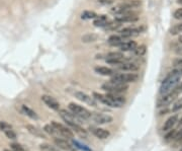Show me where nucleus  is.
Wrapping results in <instances>:
<instances>
[{
	"label": "nucleus",
	"mask_w": 182,
	"mask_h": 151,
	"mask_svg": "<svg viewBox=\"0 0 182 151\" xmlns=\"http://www.w3.org/2000/svg\"><path fill=\"white\" fill-rule=\"evenodd\" d=\"M124 38H122L121 36H115V34H114V36L109 37L108 44L111 46H117L118 47L121 43H124Z\"/></svg>",
	"instance_id": "obj_23"
},
{
	"label": "nucleus",
	"mask_w": 182,
	"mask_h": 151,
	"mask_svg": "<svg viewBox=\"0 0 182 151\" xmlns=\"http://www.w3.org/2000/svg\"><path fill=\"white\" fill-rule=\"evenodd\" d=\"M178 125H179V126H180V125H182V118H181L180 120H179V122H178Z\"/></svg>",
	"instance_id": "obj_43"
},
{
	"label": "nucleus",
	"mask_w": 182,
	"mask_h": 151,
	"mask_svg": "<svg viewBox=\"0 0 182 151\" xmlns=\"http://www.w3.org/2000/svg\"><path fill=\"white\" fill-rule=\"evenodd\" d=\"M92 133L95 137H97L98 139H106V138L109 137V133L108 130H105V129H102V128H92Z\"/></svg>",
	"instance_id": "obj_15"
},
{
	"label": "nucleus",
	"mask_w": 182,
	"mask_h": 151,
	"mask_svg": "<svg viewBox=\"0 0 182 151\" xmlns=\"http://www.w3.org/2000/svg\"><path fill=\"white\" fill-rule=\"evenodd\" d=\"M178 40H179V42L182 44V34H181V36H179V39H178Z\"/></svg>",
	"instance_id": "obj_42"
},
{
	"label": "nucleus",
	"mask_w": 182,
	"mask_h": 151,
	"mask_svg": "<svg viewBox=\"0 0 182 151\" xmlns=\"http://www.w3.org/2000/svg\"><path fill=\"white\" fill-rule=\"evenodd\" d=\"M138 20H139V17L134 12H127V13L121 14L120 16L115 17V20L118 23H135Z\"/></svg>",
	"instance_id": "obj_12"
},
{
	"label": "nucleus",
	"mask_w": 182,
	"mask_h": 151,
	"mask_svg": "<svg viewBox=\"0 0 182 151\" xmlns=\"http://www.w3.org/2000/svg\"><path fill=\"white\" fill-rule=\"evenodd\" d=\"M108 64L111 65H120L121 63H124V60H118V59H106L105 60Z\"/></svg>",
	"instance_id": "obj_33"
},
{
	"label": "nucleus",
	"mask_w": 182,
	"mask_h": 151,
	"mask_svg": "<svg viewBox=\"0 0 182 151\" xmlns=\"http://www.w3.org/2000/svg\"><path fill=\"white\" fill-rule=\"evenodd\" d=\"M181 77H182V73L180 70L172 71L162 82L161 87H160V94L162 96H164L166 94L170 93L171 91H173L177 87L178 84H179Z\"/></svg>",
	"instance_id": "obj_1"
},
{
	"label": "nucleus",
	"mask_w": 182,
	"mask_h": 151,
	"mask_svg": "<svg viewBox=\"0 0 182 151\" xmlns=\"http://www.w3.org/2000/svg\"><path fill=\"white\" fill-rule=\"evenodd\" d=\"M178 94H179V93H178L177 91L174 89L173 91H171L170 93H168V94H166V95L162 96L161 99L158 102V106H159V108H162V106H169L170 103H172L175 99H176Z\"/></svg>",
	"instance_id": "obj_10"
},
{
	"label": "nucleus",
	"mask_w": 182,
	"mask_h": 151,
	"mask_svg": "<svg viewBox=\"0 0 182 151\" xmlns=\"http://www.w3.org/2000/svg\"><path fill=\"white\" fill-rule=\"evenodd\" d=\"M75 96H76V99H78L81 102L87 103V105H89L91 106H96L97 103H96V100L94 97H91L89 96L88 94L82 92V91H76V92L74 93Z\"/></svg>",
	"instance_id": "obj_11"
},
{
	"label": "nucleus",
	"mask_w": 182,
	"mask_h": 151,
	"mask_svg": "<svg viewBox=\"0 0 182 151\" xmlns=\"http://www.w3.org/2000/svg\"><path fill=\"white\" fill-rule=\"evenodd\" d=\"M11 149L13 151H26L23 146L20 145V144H17V143H12L11 144Z\"/></svg>",
	"instance_id": "obj_34"
},
{
	"label": "nucleus",
	"mask_w": 182,
	"mask_h": 151,
	"mask_svg": "<svg viewBox=\"0 0 182 151\" xmlns=\"http://www.w3.org/2000/svg\"><path fill=\"white\" fill-rule=\"evenodd\" d=\"M169 33L172 36H175V34H178L182 33V23H178V24H175L174 27H172L170 31H169Z\"/></svg>",
	"instance_id": "obj_27"
},
{
	"label": "nucleus",
	"mask_w": 182,
	"mask_h": 151,
	"mask_svg": "<svg viewBox=\"0 0 182 151\" xmlns=\"http://www.w3.org/2000/svg\"><path fill=\"white\" fill-rule=\"evenodd\" d=\"M109 23L107 17L105 15H100V16H97L94 20L93 24L95 27H105V26Z\"/></svg>",
	"instance_id": "obj_21"
},
{
	"label": "nucleus",
	"mask_w": 182,
	"mask_h": 151,
	"mask_svg": "<svg viewBox=\"0 0 182 151\" xmlns=\"http://www.w3.org/2000/svg\"><path fill=\"white\" fill-rule=\"evenodd\" d=\"M91 119H92L94 123H96V124H98V125L108 124V123H111L112 120H114L111 116L101 114V113H92Z\"/></svg>",
	"instance_id": "obj_9"
},
{
	"label": "nucleus",
	"mask_w": 182,
	"mask_h": 151,
	"mask_svg": "<svg viewBox=\"0 0 182 151\" xmlns=\"http://www.w3.org/2000/svg\"><path fill=\"white\" fill-rule=\"evenodd\" d=\"M9 129H12L10 125L5 122H0V130L2 132H5L6 130H9Z\"/></svg>",
	"instance_id": "obj_35"
},
{
	"label": "nucleus",
	"mask_w": 182,
	"mask_h": 151,
	"mask_svg": "<svg viewBox=\"0 0 182 151\" xmlns=\"http://www.w3.org/2000/svg\"><path fill=\"white\" fill-rule=\"evenodd\" d=\"M69 110L77 116L78 118H80L81 120H89L91 119V116H92V113H90L88 110L83 108L82 106H79L75 102H71L69 103Z\"/></svg>",
	"instance_id": "obj_5"
},
{
	"label": "nucleus",
	"mask_w": 182,
	"mask_h": 151,
	"mask_svg": "<svg viewBox=\"0 0 182 151\" xmlns=\"http://www.w3.org/2000/svg\"><path fill=\"white\" fill-rule=\"evenodd\" d=\"M175 90H176L178 93H181V92H182V82H181L180 84H178L177 87L175 88Z\"/></svg>",
	"instance_id": "obj_41"
},
{
	"label": "nucleus",
	"mask_w": 182,
	"mask_h": 151,
	"mask_svg": "<svg viewBox=\"0 0 182 151\" xmlns=\"http://www.w3.org/2000/svg\"><path fill=\"white\" fill-rule=\"evenodd\" d=\"M175 135H176V131H175V130H172L171 132H169V133L167 134V135H166V136H165V139L166 140H172V139H174V138H175Z\"/></svg>",
	"instance_id": "obj_36"
},
{
	"label": "nucleus",
	"mask_w": 182,
	"mask_h": 151,
	"mask_svg": "<svg viewBox=\"0 0 182 151\" xmlns=\"http://www.w3.org/2000/svg\"><path fill=\"white\" fill-rule=\"evenodd\" d=\"M145 31H146V26H141L138 27H125V29L120 31V34L125 39V38L136 37Z\"/></svg>",
	"instance_id": "obj_8"
},
{
	"label": "nucleus",
	"mask_w": 182,
	"mask_h": 151,
	"mask_svg": "<svg viewBox=\"0 0 182 151\" xmlns=\"http://www.w3.org/2000/svg\"><path fill=\"white\" fill-rule=\"evenodd\" d=\"M118 69L122 71H138L140 69V66L136 64V63H121V64L118 65Z\"/></svg>",
	"instance_id": "obj_16"
},
{
	"label": "nucleus",
	"mask_w": 182,
	"mask_h": 151,
	"mask_svg": "<svg viewBox=\"0 0 182 151\" xmlns=\"http://www.w3.org/2000/svg\"><path fill=\"white\" fill-rule=\"evenodd\" d=\"M181 109H182V97H180L173 105V106H172V112H177Z\"/></svg>",
	"instance_id": "obj_31"
},
{
	"label": "nucleus",
	"mask_w": 182,
	"mask_h": 151,
	"mask_svg": "<svg viewBox=\"0 0 182 151\" xmlns=\"http://www.w3.org/2000/svg\"><path fill=\"white\" fill-rule=\"evenodd\" d=\"M102 89L105 90L108 93H117L121 94L122 92H125L128 89V85L125 83H117L114 81H108L102 85Z\"/></svg>",
	"instance_id": "obj_4"
},
{
	"label": "nucleus",
	"mask_w": 182,
	"mask_h": 151,
	"mask_svg": "<svg viewBox=\"0 0 182 151\" xmlns=\"http://www.w3.org/2000/svg\"><path fill=\"white\" fill-rule=\"evenodd\" d=\"M4 151H10V150H7V149H5Z\"/></svg>",
	"instance_id": "obj_45"
},
{
	"label": "nucleus",
	"mask_w": 182,
	"mask_h": 151,
	"mask_svg": "<svg viewBox=\"0 0 182 151\" xmlns=\"http://www.w3.org/2000/svg\"><path fill=\"white\" fill-rule=\"evenodd\" d=\"M147 52V49H146V46L145 45H141L139 47H137L136 49H135V53H136L137 56H144L146 54Z\"/></svg>",
	"instance_id": "obj_29"
},
{
	"label": "nucleus",
	"mask_w": 182,
	"mask_h": 151,
	"mask_svg": "<svg viewBox=\"0 0 182 151\" xmlns=\"http://www.w3.org/2000/svg\"><path fill=\"white\" fill-rule=\"evenodd\" d=\"M26 129L30 134L34 135V136L37 137V138H46V135L44 134L43 130H40V129H37V127H34V126H33V125H27Z\"/></svg>",
	"instance_id": "obj_19"
},
{
	"label": "nucleus",
	"mask_w": 182,
	"mask_h": 151,
	"mask_svg": "<svg viewBox=\"0 0 182 151\" xmlns=\"http://www.w3.org/2000/svg\"><path fill=\"white\" fill-rule=\"evenodd\" d=\"M21 111H23V113L26 116H27V117H30V119H33V120H37L39 119V117H37V113L33 111L31 109H30L29 106H21Z\"/></svg>",
	"instance_id": "obj_22"
},
{
	"label": "nucleus",
	"mask_w": 182,
	"mask_h": 151,
	"mask_svg": "<svg viewBox=\"0 0 182 151\" xmlns=\"http://www.w3.org/2000/svg\"><path fill=\"white\" fill-rule=\"evenodd\" d=\"M51 124L54 126V128L56 129V131H57L58 134H60L61 136L65 137V138H68V139H72V138L74 137L73 131H72L70 128L66 127V126L60 124V123L55 122V121H53Z\"/></svg>",
	"instance_id": "obj_7"
},
{
	"label": "nucleus",
	"mask_w": 182,
	"mask_h": 151,
	"mask_svg": "<svg viewBox=\"0 0 182 151\" xmlns=\"http://www.w3.org/2000/svg\"><path fill=\"white\" fill-rule=\"evenodd\" d=\"M174 66H175V67H178V68L182 69V58L175 60L174 61Z\"/></svg>",
	"instance_id": "obj_38"
},
{
	"label": "nucleus",
	"mask_w": 182,
	"mask_h": 151,
	"mask_svg": "<svg viewBox=\"0 0 182 151\" xmlns=\"http://www.w3.org/2000/svg\"><path fill=\"white\" fill-rule=\"evenodd\" d=\"M177 122H178V116L177 115L172 116V117H170L167 121L165 122V124H164V126H163L162 130L163 131H169V130H171V129L174 127L175 124H176Z\"/></svg>",
	"instance_id": "obj_18"
},
{
	"label": "nucleus",
	"mask_w": 182,
	"mask_h": 151,
	"mask_svg": "<svg viewBox=\"0 0 182 151\" xmlns=\"http://www.w3.org/2000/svg\"><path fill=\"white\" fill-rule=\"evenodd\" d=\"M106 59H118V60H124V55L121 52H111L108 53L106 56Z\"/></svg>",
	"instance_id": "obj_26"
},
{
	"label": "nucleus",
	"mask_w": 182,
	"mask_h": 151,
	"mask_svg": "<svg viewBox=\"0 0 182 151\" xmlns=\"http://www.w3.org/2000/svg\"><path fill=\"white\" fill-rule=\"evenodd\" d=\"M98 2L101 3V4H111L114 0H98Z\"/></svg>",
	"instance_id": "obj_40"
},
{
	"label": "nucleus",
	"mask_w": 182,
	"mask_h": 151,
	"mask_svg": "<svg viewBox=\"0 0 182 151\" xmlns=\"http://www.w3.org/2000/svg\"><path fill=\"white\" fill-rule=\"evenodd\" d=\"M174 140H177V141L182 140V130H180L179 132H176V135H175Z\"/></svg>",
	"instance_id": "obj_39"
},
{
	"label": "nucleus",
	"mask_w": 182,
	"mask_h": 151,
	"mask_svg": "<svg viewBox=\"0 0 182 151\" xmlns=\"http://www.w3.org/2000/svg\"><path fill=\"white\" fill-rule=\"evenodd\" d=\"M94 70H95L96 73L103 75V76H112V75L114 74V71L112 70V69L107 68V67H102V66H100V67H95Z\"/></svg>",
	"instance_id": "obj_20"
},
{
	"label": "nucleus",
	"mask_w": 182,
	"mask_h": 151,
	"mask_svg": "<svg viewBox=\"0 0 182 151\" xmlns=\"http://www.w3.org/2000/svg\"><path fill=\"white\" fill-rule=\"evenodd\" d=\"M173 16L176 18V20H182V8L175 10V12L173 13Z\"/></svg>",
	"instance_id": "obj_37"
},
{
	"label": "nucleus",
	"mask_w": 182,
	"mask_h": 151,
	"mask_svg": "<svg viewBox=\"0 0 182 151\" xmlns=\"http://www.w3.org/2000/svg\"><path fill=\"white\" fill-rule=\"evenodd\" d=\"M121 23H118V21H117V20L112 21V23H110V21H109V23L105 26V29L106 30H112V31L117 30V29H118V27H121Z\"/></svg>",
	"instance_id": "obj_30"
},
{
	"label": "nucleus",
	"mask_w": 182,
	"mask_h": 151,
	"mask_svg": "<svg viewBox=\"0 0 182 151\" xmlns=\"http://www.w3.org/2000/svg\"><path fill=\"white\" fill-rule=\"evenodd\" d=\"M44 132H46V133H48L49 135H53V136H55L56 134H58V132L56 131V129L54 128V126L52 124L50 125H46L45 128H44Z\"/></svg>",
	"instance_id": "obj_28"
},
{
	"label": "nucleus",
	"mask_w": 182,
	"mask_h": 151,
	"mask_svg": "<svg viewBox=\"0 0 182 151\" xmlns=\"http://www.w3.org/2000/svg\"><path fill=\"white\" fill-rule=\"evenodd\" d=\"M180 71H181V73H182V69H180Z\"/></svg>",
	"instance_id": "obj_46"
},
{
	"label": "nucleus",
	"mask_w": 182,
	"mask_h": 151,
	"mask_svg": "<svg viewBox=\"0 0 182 151\" xmlns=\"http://www.w3.org/2000/svg\"><path fill=\"white\" fill-rule=\"evenodd\" d=\"M118 47H120L121 51L127 52V51H135V49L137 48L138 45L136 42H134V41H128V42L121 43Z\"/></svg>",
	"instance_id": "obj_17"
},
{
	"label": "nucleus",
	"mask_w": 182,
	"mask_h": 151,
	"mask_svg": "<svg viewBox=\"0 0 182 151\" xmlns=\"http://www.w3.org/2000/svg\"><path fill=\"white\" fill-rule=\"evenodd\" d=\"M42 100L52 110H55V111H60V103H59L57 100L54 99V97H52L50 95H46L45 94V95L42 96Z\"/></svg>",
	"instance_id": "obj_14"
},
{
	"label": "nucleus",
	"mask_w": 182,
	"mask_h": 151,
	"mask_svg": "<svg viewBox=\"0 0 182 151\" xmlns=\"http://www.w3.org/2000/svg\"><path fill=\"white\" fill-rule=\"evenodd\" d=\"M59 113H60L61 118L67 123L72 129H74L76 133L80 134V135H86V131L81 127V123L82 122H80V120H81L80 118H78L77 116L73 114L72 112L70 113V112L66 111V110H60Z\"/></svg>",
	"instance_id": "obj_3"
},
{
	"label": "nucleus",
	"mask_w": 182,
	"mask_h": 151,
	"mask_svg": "<svg viewBox=\"0 0 182 151\" xmlns=\"http://www.w3.org/2000/svg\"><path fill=\"white\" fill-rule=\"evenodd\" d=\"M139 79V76L135 73H114L111 77V81L117 83H130L136 82Z\"/></svg>",
	"instance_id": "obj_6"
},
{
	"label": "nucleus",
	"mask_w": 182,
	"mask_h": 151,
	"mask_svg": "<svg viewBox=\"0 0 182 151\" xmlns=\"http://www.w3.org/2000/svg\"><path fill=\"white\" fill-rule=\"evenodd\" d=\"M98 16L94 11H90V10H85L81 13V18L82 20H95V18Z\"/></svg>",
	"instance_id": "obj_25"
},
{
	"label": "nucleus",
	"mask_w": 182,
	"mask_h": 151,
	"mask_svg": "<svg viewBox=\"0 0 182 151\" xmlns=\"http://www.w3.org/2000/svg\"><path fill=\"white\" fill-rule=\"evenodd\" d=\"M94 99L99 100L100 102L104 103V105L111 106V108H121L122 106L125 103V97L117 93H106V94H101V93H93Z\"/></svg>",
	"instance_id": "obj_2"
},
{
	"label": "nucleus",
	"mask_w": 182,
	"mask_h": 151,
	"mask_svg": "<svg viewBox=\"0 0 182 151\" xmlns=\"http://www.w3.org/2000/svg\"><path fill=\"white\" fill-rule=\"evenodd\" d=\"M177 3H178V4H181L182 5V0H177Z\"/></svg>",
	"instance_id": "obj_44"
},
{
	"label": "nucleus",
	"mask_w": 182,
	"mask_h": 151,
	"mask_svg": "<svg viewBox=\"0 0 182 151\" xmlns=\"http://www.w3.org/2000/svg\"><path fill=\"white\" fill-rule=\"evenodd\" d=\"M81 40H82L83 43H93L98 40V36H97L96 34L89 33V34H84V36L81 38Z\"/></svg>",
	"instance_id": "obj_24"
},
{
	"label": "nucleus",
	"mask_w": 182,
	"mask_h": 151,
	"mask_svg": "<svg viewBox=\"0 0 182 151\" xmlns=\"http://www.w3.org/2000/svg\"><path fill=\"white\" fill-rule=\"evenodd\" d=\"M54 142L56 144V146L63 150H65V151H75V148H74L75 146H72V144L65 139H61V138L55 137Z\"/></svg>",
	"instance_id": "obj_13"
},
{
	"label": "nucleus",
	"mask_w": 182,
	"mask_h": 151,
	"mask_svg": "<svg viewBox=\"0 0 182 151\" xmlns=\"http://www.w3.org/2000/svg\"><path fill=\"white\" fill-rule=\"evenodd\" d=\"M4 134L6 135V137L9 138V139H16V134L14 133L12 129H9V130H6L4 132Z\"/></svg>",
	"instance_id": "obj_32"
}]
</instances>
